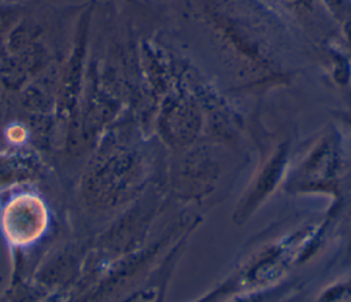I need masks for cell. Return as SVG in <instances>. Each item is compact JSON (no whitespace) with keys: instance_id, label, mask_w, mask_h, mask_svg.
I'll return each instance as SVG.
<instances>
[{"instance_id":"6da1fadb","label":"cell","mask_w":351,"mask_h":302,"mask_svg":"<svg viewBox=\"0 0 351 302\" xmlns=\"http://www.w3.org/2000/svg\"><path fill=\"white\" fill-rule=\"evenodd\" d=\"M45 226V209L30 195L14 199L4 213V229L15 243H27L36 239Z\"/></svg>"},{"instance_id":"7a4b0ae2","label":"cell","mask_w":351,"mask_h":302,"mask_svg":"<svg viewBox=\"0 0 351 302\" xmlns=\"http://www.w3.org/2000/svg\"><path fill=\"white\" fill-rule=\"evenodd\" d=\"M21 8L14 5H0V33L10 32L21 19Z\"/></svg>"}]
</instances>
